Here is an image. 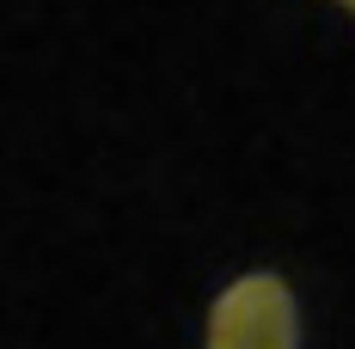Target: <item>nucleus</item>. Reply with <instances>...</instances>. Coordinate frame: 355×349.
Listing matches in <instances>:
<instances>
[{"mask_svg": "<svg viewBox=\"0 0 355 349\" xmlns=\"http://www.w3.org/2000/svg\"><path fill=\"white\" fill-rule=\"evenodd\" d=\"M331 6H337V12H349V19H355V0H331Z\"/></svg>", "mask_w": 355, "mask_h": 349, "instance_id": "obj_2", "label": "nucleus"}, {"mask_svg": "<svg viewBox=\"0 0 355 349\" xmlns=\"http://www.w3.org/2000/svg\"><path fill=\"white\" fill-rule=\"evenodd\" d=\"M306 318L282 270H239L202 307V349H300Z\"/></svg>", "mask_w": 355, "mask_h": 349, "instance_id": "obj_1", "label": "nucleus"}]
</instances>
